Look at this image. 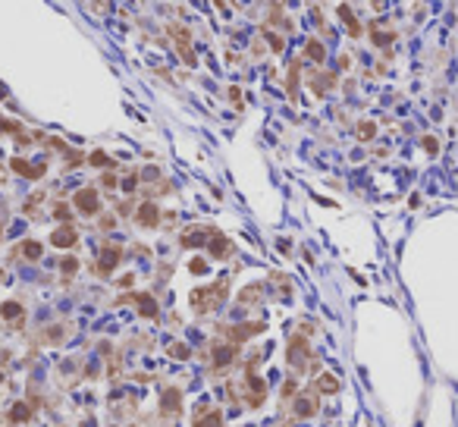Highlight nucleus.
Listing matches in <instances>:
<instances>
[{
    "instance_id": "1",
    "label": "nucleus",
    "mask_w": 458,
    "mask_h": 427,
    "mask_svg": "<svg viewBox=\"0 0 458 427\" xmlns=\"http://www.w3.org/2000/svg\"><path fill=\"white\" fill-rule=\"evenodd\" d=\"M223 292H226L223 283H217V286H210V289H195V292H192V302H195L198 311H210V308H217L220 302H223Z\"/></svg>"
},
{
    "instance_id": "2",
    "label": "nucleus",
    "mask_w": 458,
    "mask_h": 427,
    "mask_svg": "<svg viewBox=\"0 0 458 427\" xmlns=\"http://www.w3.org/2000/svg\"><path fill=\"white\" fill-rule=\"evenodd\" d=\"M98 208H101V201H98V192H95V189L76 192V211H79V214H98Z\"/></svg>"
},
{
    "instance_id": "3",
    "label": "nucleus",
    "mask_w": 458,
    "mask_h": 427,
    "mask_svg": "<svg viewBox=\"0 0 458 427\" xmlns=\"http://www.w3.org/2000/svg\"><path fill=\"white\" fill-rule=\"evenodd\" d=\"M135 220H138V223L141 226H157V220H160V211H157V204L154 201H144L141 204V208H138V214H135Z\"/></svg>"
},
{
    "instance_id": "4",
    "label": "nucleus",
    "mask_w": 458,
    "mask_h": 427,
    "mask_svg": "<svg viewBox=\"0 0 458 427\" xmlns=\"http://www.w3.org/2000/svg\"><path fill=\"white\" fill-rule=\"evenodd\" d=\"M50 242L57 245V248H69V245H76V242H79V233L72 230V226H60V230H53V233H50Z\"/></svg>"
},
{
    "instance_id": "5",
    "label": "nucleus",
    "mask_w": 458,
    "mask_h": 427,
    "mask_svg": "<svg viewBox=\"0 0 458 427\" xmlns=\"http://www.w3.org/2000/svg\"><path fill=\"white\" fill-rule=\"evenodd\" d=\"M119 258H123V251L116 248V245H107L104 251H101V273H110V270H113L116 264H119Z\"/></svg>"
},
{
    "instance_id": "6",
    "label": "nucleus",
    "mask_w": 458,
    "mask_h": 427,
    "mask_svg": "<svg viewBox=\"0 0 458 427\" xmlns=\"http://www.w3.org/2000/svg\"><path fill=\"white\" fill-rule=\"evenodd\" d=\"M160 408H163V412H179V408H182V396L176 393V389H167V393H163V399H160Z\"/></svg>"
},
{
    "instance_id": "7",
    "label": "nucleus",
    "mask_w": 458,
    "mask_h": 427,
    "mask_svg": "<svg viewBox=\"0 0 458 427\" xmlns=\"http://www.w3.org/2000/svg\"><path fill=\"white\" fill-rule=\"evenodd\" d=\"M232 355H235V349H232V346H213V364H217V367L229 364V361H232Z\"/></svg>"
},
{
    "instance_id": "8",
    "label": "nucleus",
    "mask_w": 458,
    "mask_h": 427,
    "mask_svg": "<svg viewBox=\"0 0 458 427\" xmlns=\"http://www.w3.org/2000/svg\"><path fill=\"white\" fill-rule=\"evenodd\" d=\"M204 239H207V233H204V230H195V233H186V236L179 239V242L186 245V248H198V245H204Z\"/></svg>"
},
{
    "instance_id": "9",
    "label": "nucleus",
    "mask_w": 458,
    "mask_h": 427,
    "mask_svg": "<svg viewBox=\"0 0 458 427\" xmlns=\"http://www.w3.org/2000/svg\"><path fill=\"white\" fill-rule=\"evenodd\" d=\"M304 53H308V57H311V60H314V63H320V60L326 57V50H323V44H320L317 38H311V41L304 44Z\"/></svg>"
},
{
    "instance_id": "10",
    "label": "nucleus",
    "mask_w": 458,
    "mask_h": 427,
    "mask_svg": "<svg viewBox=\"0 0 458 427\" xmlns=\"http://www.w3.org/2000/svg\"><path fill=\"white\" fill-rule=\"evenodd\" d=\"M210 254H213V258H226V254H229V245H226V239L220 236V233H213V242H210Z\"/></svg>"
},
{
    "instance_id": "11",
    "label": "nucleus",
    "mask_w": 458,
    "mask_h": 427,
    "mask_svg": "<svg viewBox=\"0 0 458 427\" xmlns=\"http://www.w3.org/2000/svg\"><path fill=\"white\" fill-rule=\"evenodd\" d=\"M135 302H138V308H141L144 318H157V305L148 299V295H135Z\"/></svg>"
},
{
    "instance_id": "12",
    "label": "nucleus",
    "mask_w": 458,
    "mask_h": 427,
    "mask_svg": "<svg viewBox=\"0 0 458 427\" xmlns=\"http://www.w3.org/2000/svg\"><path fill=\"white\" fill-rule=\"evenodd\" d=\"M317 386H320V393H339V380L329 377V374H323V377L317 380Z\"/></svg>"
},
{
    "instance_id": "13",
    "label": "nucleus",
    "mask_w": 458,
    "mask_h": 427,
    "mask_svg": "<svg viewBox=\"0 0 458 427\" xmlns=\"http://www.w3.org/2000/svg\"><path fill=\"white\" fill-rule=\"evenodd\" d=\"M314 412H317V402L311 399V396H308V399L301 396V399H298V415H301V418H311Z\"/></svg>"
},
{
    "instance_id": "14",
    "label": "nucleus",
    "mask_w": 458,
    "mask_h": 427,
    "mask_svg": "<svg viewBox=\"0 0 458 427\" xmlns=\"http://www.w3.org/2000/svg\"><path fill=\"white\" fill-rule=\"evenodd\" d=\"M28 415H32V408H28L25 402H19V405L10 408V418H13V421H28Z\"/></svg>"
},
{
    "instance_id": "15",
    "label": "nucleus",
    "mask_w": 458,
    "mask_h": 427,
    "mask_svg": "<svg viewBox=\"0 0 458 427\" xmlns=\"http://www.w3.org/2000/svg\"><path fill=\"white\" fill-rule=\"evenodd\" d=\"M22 254L28 258V261H38V258H41V245L38 242H22Z\"/></svg>"
},
{
    "instance_id": "16",
    "label": "nucleus",
    "mask_w": 458,
    "mask_h": 427,
    "mask_svg": "<svg viewBox=\"0 0 458 427\" xmlns=\"http://www.w3.org/2000/svg\"><path fill=\"white\" fill-rule=\"evenodd\" d=\"M195 427H223V421H220V415H217V412H210L207 418H204V415H201Z\"/></svg>"
},
{
    "instance_id": "17",
    "label": "nucleus",
    "mask_w": 458,
    "mask_h": 427,
    "mask_svg": "<svg viewBox=\"0 0 458 427\" xmlns=\"http://www.w3.org/2000/svg\"><path fill=\"white\" fill-rule=\"evenodd\" d=\"M374 132H377V126H374V123H361V126H358V138H361V141H371V138H374Z\"/></svg>"
},
{
    "instance_id": "18",
    "label": "nucleus",
    "mask_w": 458,
    "mask_h": 427,
    "mask_svg": "<svg viewBox=\"0 0 458 427\" xmlns=\"http://www.w3.org/2000/svg\"><path fill=\"white\" fill-rule=\"evenodd\" d=\"M0 314H4V318H19V314H22V305H16V302H7L4 308H0Z\"/></svg>"
},
{
    "instance_id": "19",
    "label": "nucleus",
    "mask_w": 458,
    "mask_h": 427,
    "mask_svg": "<svg viewBox=\"0 0 458 427\" xmlns=\"http://www.w3.org/2000/svg\"><path fill=\"white\" fill-rule=\"evenodd\" d=\"M91 163H95V166H110V157L104 151H95V154H91Z\"/></svg>"
},
{
    "instance_id": "20",
    "label": "nucleus",
    "mask_w": 458,
    "mask_h": 427,
    "mask_svg": "<svg viewBox=\"0 0 458 427\" xmlns=\"http://www.w3.org/2000/svg\"><path fill=\"white\" fill-rule=\"evenodd\" d=\"M189 267H192V273H204V270H207V264L201 261V258H195V261H192Z\"/></svg>"
},
{
    "instance_id": "21",
    "label": "nucleus",
    "mask_w": 458,
    "mask_h": 427,
    "mask_svg": "<svg viewBox=\"0 0 458 427\" xmlns=\"http://www.w3.org/2000/svg\"><path fill=\"white\" fill-rule=\"evenodd\" d=\"M76 267H79V261H76V258H66V261H63V273H72Z\"/></svg>"
},
{
    "instance_id": "22",
    "label": "nucleus",
    "mask_w": 458,
    "mask_h": 427,
    "mask_svg": "<svg viewBox=\"0 0 458 427\" xmlns=\"http://www.w3.org/2000/svg\"><path fill=\"white\" fill-rule=\"evenodd\" d=\"M53 214H57L60 220H69V208H66V204H57V208H53Z\"/></svg>"
},
{
    "instance_id": "23",
    "label": "nucleus",
    "mask_w": 458,
    "mask_h": 427,
    "mask_svg": "<svg viewBox=\"0 0 458 427\" xmlns=\"http://www.w3.org/2000/svg\"><path fill=\"white\" fill-rule=\"evenodd\" d=\"M424 148H427L430 154H436V151H439V141H436V138H424Z\"/></svg>"
},
{
    "instance_id": "24",
    "label": "nucleus",
    "mask_w": 458,
    "mask_h": 427,
    "mask_svg": "<svg viewBox=\"0 0 458 427\" xmlns=\"http://www.w3.org/2000/svg\"><path fill=\"white\" fill-rule=\"evenodd\" d=\"M170 352H173V355H176V358H189V349H186V346H173Z\"/></svg>"
},
{
    "instance_id": "25",
    "label": "nucleus",
    "mask_w": 458,
    "mask_h": 427,
    "mask_svg": "<svg viewBox=\"0 0 458 427\" xmlns=\"http://www.w3.org/2000/svg\"><path fill=\"white\" fill-rule=\"evenodd\" d=\"M101 182L107 185V189H113V185H116V176H113V173H104V176H101Z\"/></svg>"
},
{
    "instance_id": "26",
    "label": "nucleus",
    "mask_w": 458,
    "mask_h": 427,
    "mask_svg": "<svg viewBox=\"0 0 458 427\" xmlns=\"http://www.w3.org/2000/svg\"><path fill=\"white\" fill-rule=\"evenodd\" d=\"M135 182H138L135 176H129V179H123V189H126V192H132V189H135Z\"/></svg>"
},
{
    "instance_id": "27",
    "label": "nucleus",
    "mask_w": 458,
    "mask_h": 427,
    "mask_svg": "<svg viewBox=\"0 0 458 427\" xmlns=\"http://www.w3.org/2000/svg\"><path fill=\"white\" fill-rule=\"evenodd\" d=\"M101 230H113V217H104L101 220Z\"/></svg>"
},
{
    "instance_id": "28",
    "label": "nucleus",
    "mask_w": 458,
    "mask_h": 427,
    "mask_svg": "<svg viewBox=\"0 0 458 427\" xmlns=\"http://www.w3.org/2000/svg\"><path fill=\"white\" fill-rule=\"evenodd\" d=\"M383 4H386V0H374V7H377V10H380V7H383Z\"/></svg>"
}]
</instances>
